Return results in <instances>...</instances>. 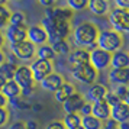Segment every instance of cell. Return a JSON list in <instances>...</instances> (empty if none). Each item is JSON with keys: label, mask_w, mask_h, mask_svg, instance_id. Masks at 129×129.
Returning <instances> with one entry per match:
<instances>
[{"label": "cell", "mask_w": 129, "mask_h": 129, "mask_svg": "<svg viewBox=\"0 0 129 129\" xmlns=\"http://www.w3.org/2000/svg\"><path fill=\"white\" fill-rule=\"evenodd\" d=\"M99 26L91 20H81L73 28V42L77 48L87 49V48H96L97 36H99Z\"/></svg>", "instance_id": "1"}, {"label": "cell", "mask_w": 129, "mask_h": 129, "mask_svg": "<svg viewBox=\"0 0 129 129\" xmlns=\"http://www.w3.org/2000/svg\"><path fill=\"white\" fill-rule=\"evenodd\" d=\"M41 26L45 29L48 35V45L57 44L59 41H67L71 35V23L70 22H59L54 19L42 18Z\"/></svg>", "instance_id": "2"}, {"label": "cell", "mask_w": 129, "mask_h": 129, "mask_svg": "<svg viewBox=\"0 0 129 129\" xmlns=\"http://www.w3.org/2000/svg\"><path fill=\"white\" fill-rule=\"evenodd\" d=\"M123 44H125V39L120 34H117L112 29H103L99 32L96 47L109 54H113L116 51H120Z\"/></svg>", "instance_id": "3"}, {"label": "cell", "mask_w": 129, "mask_h": 129, "mask_svg": "<svg viewBox=\"0 0 129 129\" xmlns=\"http://www.w3.org/2000/svg\"><path fill=\"white\" fill-rule=\"evenodd\" d=\"M107 18H109V23L112 26V30L120 34L122 36L129 32V10L110 9Z\"/></svg>", "instance_id": "4"}, {"label": "cell", "mask_w": 129, "mask_h": 129, "mask_svg": "<svg viewBox=\"0 0 129 129\" xmlns=\"http://www.w3.org/2000/svg\"><path fill=\"white\" fill-rule=\"evenodd\" d=\"M71 77L76 81L81 83V84L91 86V84H94L97 81L99 71H96L90 64H83V65L76 67V68H71Z\"/></svg>", "instance_id": "5"}, {"label": "cell", "mask_w": 129, "mask_h": 129, "mask_svg": "<svg viewBox=\"0 0 129 129\" xmlns=\"http://www.w3.org/2000/svg\"><path fill=\"white\" fill-rule=\"evenodd\" d=\"M110 58L112 54L106 52L100 48H93L91 51H88V64L93 67L96 71H103L110 67Z\"/></svg>", "instance_id": "6"}, {"label": "cell", "mask_w": 129, "mask_h": 129, "mask_svg": "<svg viewBox=\"0 0 129 129\" xmlns=\"http://www.w3.org/2000/svg\"><path fill=\"white\" fill-rule=\"evenodd\" d=\"M10 47V52L13 54V57L20 61H30L32 58L36 57V47L34 44H30L29 41H23L15 44V45H9Z\"/></svg>", "instance_id": "7"}, {"label": "cell", "mask_w": 129, "mask_h": 129, "mask_svg": "<svg viewBox=\"0 0 129 129\" xmlns=\"http://www.w3.org/2000/svg\"><path fill=\"white\" fill-rule=\"evenodd\" d=\"M29 68H30V73H32V77H34L35 83H41L44 78H47L49 74L54 73V62L36 58L35 61H32Z\"/></svg>", "instance_id": "8"}, {"label": "cell", "mask_w": 129, "mask_h": 129, "mask_svg": "<svg viewBox=\"0 0 129 129\" xmlns=\"http://www.w3.org/2000/svg\"><path fill=\"white\" fill-rule=\"evenodd\" d=\"M13 81L18 84L20 90L28 87H34L35 86V80L32 77V73H30L29 65H18V68L15 71V76H13Z\"/></svg>", "instance_id": "9"}, {"label": "cell", "mask_w": 129, "mask_h": 129, "mask_svg": "<svg viewBox=\"0 0 129 129\" xmlns=\"http://www.w3.org/2000/svg\"><path fill=\"white\" fill-rule=\"evenodd\" d=\"M26 34H28V25H22V26L7 25L3 35H5V39L9 45H15V44H19V42L28 41Z\"/></svg>", "instance_id": "10"}, {"label": "cell", "mask_w": 129, "mask_h": 129, "mask_svg": "<svg viewBox=\"0 0 129 129\" xmlns=\"http://www.w3.org/2000/svg\"><path fill=\"white\" fill-rule=\"evenodd\" d=\"M26 39L34 44L35 47H41L44 44H48V35L45 29L41 25H32L28 26V34H26Z\"/></svg>", "instance_id": "11"}, {"label": "cell", "mask_w": 129, "mask_h": 129, "mask_svg": "<svg viewBox=\"0 0 129 129\" xmlns=\"http://www.w3.org/2000/svg\"><path fill=\"white\" fill-rule=\"evenodd\" d=\"M64 83H65L64 76L54 71L52 74H49L47 78H44L39 84H41L42 90H45V91H48V93H55Z\"/></svg>", "instance_id": "12"}, {"label": "cell", "mask_w": 129, "mask_h": 129, "mask_svg": "<svg viewBox=\"0 0 129 129\" xmlns=\"http://www.w3.org/2000/svg\"><path fill=\"white\" fill-rule=\"evenodd\" d=\"M86 103V99L81 93H74L68 100H65L62 103V110L65 112V115H71V113H78L83 105Z\"/></svg>", "instance_id": "13"}, {"label": "cell", "mask_w": 129, "mask_h": 129, "mask_svg": "<svg viewBox=\"0 0 129 129\" xmlns=\"http://www.w3.org/2000/svg\"><path fill=\"white\" fill-rule=\"evenodd\" d=\"M109 90L106 87L105 84H102V83H94L91 84L87 90V94L84 96V99L88 100V103H96V102H100V100L105 99L106 93H107ZM86 100V102H87Z\"/></svg>", "instance_id": "14"}, {"label": "cell", "mask_w": 129, "mask_h": 129, "mask_svg": "<svg viewBox=\"0 0 129 129\" xmlns=\"http://www.w3.org/2000/svg\"><path fill=\"white\" fill-rule=\"evenodd\" d=\"M87 9L94 16H107L110 12V3L107 0H88Z\"/></svg>", "instance_id": "15"}, {"label": "cell", "mask_w": 129, "mask_h": 129, "mask_svg": "<svg viewBox=\"0 0 129 129\" xmlns=\"http://www.w3.org/2000/svg\"><path fill=\"white\" fill-rule=\"evenodd\" d=\"M91 116L99 119L100 122H105L110 117V106L105 102V99L91 103Z\"/></svg>", "instance_id": "16"}, {"label": "cell", "mask_w": 129, "mask_h": 129, "mask_svg": "<svg viewBox=\"0 0 129 129\" xmlns=\"http://www.w3.org/2000/svg\"><path fill=\"white\" fill-rule=\"evenodd\" d=\"M68 62H70L71 68H76L78 65L88 64V51L87 49H81V48H76L68 54Z\"/></svg>", "instance_id": "17"}, {"label": "cell", "mask_w": 129, "mask_h": 129, "mask_svg": "<svg viewBox=\"0 0 129 129\" xmlns=\"http://www.w3.org/2000/svg\"><path fill=\"white\" fill-rule=\"evenodd\" d=\"M74 93H77L76 86H74L73 83H70V81H65L64 84L54 93V99L57 100L59 105H62L65 100H68Z\"/></svg>", "instance_id": "18"}, {"label": "cell", "mask_w": 129, "mask_h": 129, "mask_svg": "<svg viewBox=\"0 0 129 129\" xmlns=\"http://www.w3.org/2000/svg\"><path fill=\"white\" fill-rule=\"evenodd\" d=\"M110 117L117 123L129 122V106L120 102L119 105L110 107Z\"/></svg>", "instance_id": "19"}, {"label": "cell", "mask_w": 129, "mask_h": 129, "mask_svg": "<svg viewBox=\"0 0 129 129\" xmlns=\"http://www.w3.org/2000/svg\"><path fill=\"white\" fill-rule=\"evenodd\" d=\"M109 81L116 86H126L129 81V68H117L109 71Z\"/></svg>", "instance_id": "20"}, {"label": "cell", "mask_w": 129, "mask_h": 129, "mask_svg": "<svg viewBox=\"0 0 129 129\" xmlns=\"http://www.w3.org/2000/svg\"><path fill=\"white\" fill-rule=\"evenodd\" d=\"M129 67V55L126 51H116L112 54L110 58V68L112 70H117V68H128Z\"/></svg>", "instance_id": "21"}, {"label": "cell", "mask_w": 129, "mask_h": 129, "mask_svg": "<svg viewBox=\"0 0 129 129\" xmlns=\"http://www.w3.org/2000/svg\"><path fill=\"white\" fill-rule=\"evenodd\" d=\"M0 93L7 100H12V99H16V97H20V87L13 80H9V81L5 83V86H3Z\"/></svg>", "instance_id": "22"}, {"label": "cell", "mask_w": 129, "mask_h": 129, "mask_svg": "<svg viewBox=\"0 0 129 129\" xmlns=\"http://www.w3.org/2000/svg\"><path fill=\"white\" fill-rule=\"evenodd\" d=\"M36 57H38V59H44V61H51V62H52L57 55H55V52L52 51L51 45L44 44L41 47H36Z\"/></svg>", "instance_id": "23"}, {"label": "cell", "mask_w": 129, "mask_h": 129, "mask_svg": "<svg viewBox=\"0 0 129 129\" xmlns=\"http://www.w3.org/2000/svg\"><path fill=\"white\" fill-rule=\"evenodd\" d=\"M16 68H18L16 62H13V61H7V59H6V62L0 67V74L6 78V81L13 80V76H15Z\"/></svg>", "instance_id": "24"}, {"label": "cell", "mask_w": 129, "mask_h": 129, "mask_svg": "<svg viewBox=\"0 0 129 129\" xmlns=\"http://www.w3.org/2000/svg\"><path fill=\"white\" fill-rule=\"evenodd\" d=\"M81 126L83 129H103V122H100L99 119L88 115V116L81 117Z\"/></svg>", "instance_id": "25"}, {"label": "cell", "mask_w": 129, "mask_h": 129, "mask_svg": "<svg viewBox=\"0 0 129 129\" xmlns=\"http://www.w3.org/2000/svg\"><path fill=\"white\" fill-rule=\"evenodd\" d=\"M64 123L65 129H73L76 126H80L81 125V116L78 113H71V115H65L64 119L61 120Z\"/></svg>", "instance_id": "26"}, {"label": "cell", "mask_w": 129, "mask_h": 129, "mask_svg": "<svg viewBox=\"0 0 129 129\" xmlns=\"http://www.w3.org/2000/svg\"><path fill=\"white\" fill-rule=\"evenodd\" d=\"M10 15H12L10 7L7 6V5H0V32L7 28Z\"/></svg>", "instance_id": "27"}, {"label": "cell", "mask_w": 129, "mask_h": 129, "mask_svg": "<svg viewBox=\"0 0 129 129\" xmlns=\"http://www.w3.org/2000/svg\"><path fill=\"white\" fill-rule=\"evenodd\" d=\"M51 48L55 52V55H68L71 52V45H70V42H68V39L67 41H59L57 44H52Z\"/></svg>", "instance_id": "28"}, {"label": "cell", "mask_w": 129, "mask_h": 129, "mask_svg": "<svg viewBox=\"0 0 129 129\" xmlns=\"http://www.w3.org/2000/svg\"><path fill=\"white\" fill-rule=\"evenodd\" d=\"M9 25H13V26L26 25V15L22 10H15V12H12L10 19H9Z\"/></svg>", "instance_id": "29"}, {"label": "cell", "mask_w": 129, "mask_h": 129, "mask_svg": "<svg viewBox=\"0 0 129 129\" xmlns=\"http://www.w3.org/2000/svg\"><path fill=\"white\" fill-rule=\"evenodd\" d=\"M113 93L116 94V97L122 103L129 106V90H128V86H116L115 90H113Z\"/></svg>", "instance_id": "30"}, {"label": "cell", "mask_w": 129, "mask_h": 129, "mask_svg": "<svg viewBox=\"0 0 129 129\" xmlns=\"http://www.w3.org/2000/svg\"><path fill=\"white\" fill-rule=\"evenodd\" d=\"M87 2L88 0H68L67 7L71 12H81L84 9H87Z\"/></svg>", "instance_id": "31"}, {"label": "cell", "mask_w": 129, "mask_h": 129, "mask_svg": "<svg viewBox=\"0 0 129 129\" xmlns=\"http://www.w3.org/2000/svg\"><path fill=\"white\" fill-rule=\"evenodd\" d=\"M9 105L12 106L13 109H16V110H29L30 109V105L28 102H25L22 96L20 97H16V99L9 100Z\"/></svg>", "instance_id": "32"}, {"label": "cell", "mask_w": 129, "mask_h": 129, "mask_svg": "<svg viewBox=\"0 0 129 129\" xmlns=\"http://www.w3.org/2000/svg\"><path fill=\"white\" fill-rule=\"evenodd\" d=\"M105 102H106L109 106H110V107H113V106H116V105H119V103H120V100L117 99L116 94L113 93V91H107V93H106Z\"/></svg>", "instance_id": "33"}, {"label": "cell", "mask_w": 129, "mask_h": 129, "mask_svg": "<svg viewBox=\"0 0 129 129\" xmlns=\"http://www.w3.org/2000/svg\"><path fill=\"white\" fill-rule=\"evenodd\" d=\"M9 119H10V112L9 109H0V128H5L7 123H9Z\"/></svg>", "instance_id": "34"}, {"label": "cell", "mask_w": 129, "mask_h": 129, "mask_svg": "<svg viewBox=\"0 0 129 129\" xmlns=\"http://www.w3.org/2000/svg\"><path fill=\"white\" fill-rule=\"evenodd\" d=\"M78 115H80L81 117L88 116V115H91V103H88V102H86V103L83 105V107L80 109V112H78Z\"/></svg>", "instance_id": "35"}, {"label": "cell", "mask_w": 129, "mask_h": 129, "mask_svg": "<svg viewBox=\"0 0 129 129\" xmlns=\"http://www.w3.org/2000/svg\"><path fill=\"white\" fill-rule=\"evenodd\" d=\"M45 129H65V126L61 120H52L45 126Z\"/></svg>", "instance_id": "36"}, {"label": "cell", "mask_w": 129, "mask_h": 129, "mask_svg": "<svg viewBox=\"0 0 129 129\" xmlns=\"http://www.w3.org/2000/svg\"><path fill=\"white\" fill-rule=\"evenodd\" d=\"M113 5H115V9H122V10L129 9V2H125V0H115Z\"/></svg>", "instance_id": "37"}, {"label": "cell", "mask_w": 129, "mask_h": 129, "mask_svg": "<svg viewBox=\"0 0 129 129\" xmlns=\"http://www.w3.org/2000/svg\"><path fill=\"white\" fill-rule=\"evenodd\" d=\"M7 129H26V125H25V122H22V120H16V122L10 123V125L7 126Z\"/></svg>", "instance_id": "38"}, {"label": "cell", "mask_w": 129, "mask_h": 129, "mask_svg": "<svg viewBox=\"0 0 129 129\" xmlns=\"http://www.w3.org/2000/svg\"><path fill=\"white\" fill-rule=\"evenodd\" d=\"M34 93H35V86H34V87H28V88L20 90V96H22V97H30Z\"/></svg>", "instance_id": "39"}, {"label": "cell", "mask_w": 129, "mask_h": 129, "mask_svg": "<svg viewBox=\"0 0 129 129\" xmlns=\"http://www.w3.org/2000/svg\"><path fill=\"white\" fill-rule=\"evenodd\" d=\"M39 5L45 9H51V7H55V2L54 0H39Z\"/></svg>", "instance_id": "40"}, {"label": "cell", "mask_w": 129, "mask_h": 129, "mask_svg": "<svg viewBox=\"0 0 129 129\" xmlns=\"http://www.w3.org/2000/svg\"><path fill=\"white\" fill-rule=\"evenodd\" d=\"M103 128H117V122H115L112 117H109L107 120L103 122Z\"/></svg>", "instance_id": "41"}, {"label": "cell", "mask_w": 129, "mask_h": 129, "mask_svg": "<svg viewBox=\"0 0 129 129\" xmlns=\"http://www.w3.org/2000/svg\"><path fill=\"white\" fill-rule=\"evenodd\" d=\"M7 106H9V100L0 93V109H6Z\"/></svg>", "instance_id": "42"}, {"label": "cell", "mask_w": 129, "mask_h": 129, "mask_svg": "<svg viewBox=\"0 0 129 129\" xmlns=\"http://www.w3.org/2000/svg\"><path fill=\"white\" fill-rule=\"evenodd\" d=\"M25 125H26V129H38V123L35 120H28Z\"/></svg>", "instance_id": "43"}, {"label": "cell", "mask_w": 129, "mask_h": 129, "mask_svg": "<svg viewBox=\"0 0 129 129\" xmlns=\"http://www.w3.org/2000/svg\"><path fill=\"white\" fill-rule=\"evenodd\" d=\"M6 62V54H5V51L3 49H0V67Z\"/></svg>", "instance_id": "44"}, {"label": "cell", "mask_w": 129, "mask_h": 129, "mask_svg": "<svg viewBox=\"0 0 129 129\" xmlns=\"http://www.w3.org/2000/svg\"><path fill=\"white\" fill-rule=\"evenodd\" d=\"M5 45H6V39H5V35L0 32V49H3Z\"/></svg>", "instance_id": "45"}, {"label": "cell", "mask_w": 129, "mask_h": 129, "mask_svg": "<svg viewBox=\"0 0 129 129\" xmlns=\"http://www.w3.org/2000/svg\"><path fill=\"white\" fill-rule=\"evenodd\" d=\"M117 129H129V122L117 123Z\"/></svg>", "instance_id": "46"}, {"label": "cell", "mask_w": 129, "mask_h": 129, "mask_svg": "<svg viewBox=\"0 0 129 129\" xmlns=\"http://www.w3.org/2000/svg\"><path fill=\"white\" fill-rule=\"evenodd\" d=\"M5 83H6V78L0 74V91H2V88H3V86H5Z\"/></svg>", "instance_id": "47"}, {"label": "cell", "mask_w": 129, "mask_h": 129, "mask_svg": "<svg viewBox=\"0 0 129 129\" xmlns=\"http://www.w3.org/2000/svg\"><path fill=\"white\" fill-rule=\"evenodd\" d=\"M0 5H7V3L5 2V0H0Z\"/></svg>", "instance_id": "48"}, {"label": "cell", "mask_w": 129, "mask_h": 129, "mask_svg": "<svg viewBox=\"0 0 129 129\" xmlns=\"http://www.w3.org/2000/svg\"><path fill=\"white\" fill-rule=\"evenodd\" d=\"M73 129H83V126L80 125V126H76V128H73Z\"/></svg>", "instance_id": "49"}, {"label": "cell", "mask_w": 129, "mask_h": 129, "mask_svg": "<svg viewBox=\"0 0 129 129\" xmlns=\"http://www.w3.org/2000/svg\"><path fill=\"white\" fill-rule=\"evenodd\" d=\"M103 129H117V128H103Z\"/></svg>", "instance_id": "50"}]
</instances>
